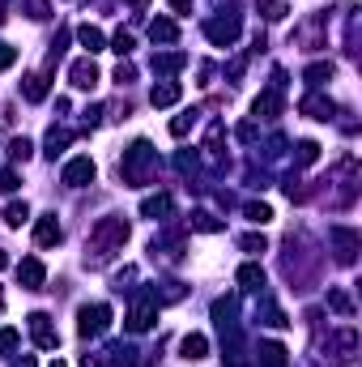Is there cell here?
<instances>
[{
    "instance_id": "obj_2",
    "label": "cell",
    "mask_w": 362,
    "mask_h": 367,
    "mask_svg": "<svg viewBox=\"0 0 362 367\" xmlns=\"http://www.w3.org/2000/svg\"><path fill=\"white\" fill-rule=\"evenodd\" d=\"M154 162H158L154 145H150V141H132L128 150H124V162H119V171H124V180L137 188V184H145V180H150Z\"/></svg>"
},
{
    "instance_id": "obj_47",
    "label": "cell",
    "mask_w": 362,
    "mask_h": 367,
    "mask_svg": "<svg viewBox=\"0 0 362 367\" xmlns=\"http://www.w3.org/2000/svg\"><path fill=\"white\" fill-rule=\"evenodd\" d=\"M0 312H5V295H0Z\"/></svg>"
},
{
    "instance_id": "obj_34",
    "label": "cell",
    "mask_w": 362,
    "mask_h": 367,
    "mask_svg": "<svg viewBox=\"0 0 362 367\" xmlns=\"http://www.w3.org/2000/svg\"><path fill=\"white\" fill-rule=\"evenodd\" d=\"M328 77H332V64H311V68H307V82H311V86H324Z\"/></svg>"
},
{
    "instance_id": "obj_45",
    "label": "cell",
    "mask_w": 362,
    "mask_h": 367,
    "mask_svg": "<svg viewBox=\"0 0 362 367\" xmlns=\"http://www.w3.org/2000/svg\"><path fill=\"white\" fill-rule=\"evenodd\" d=\"M5 265H9V256H5V252H0V269H5Z\"/></svg>"
},
{
    "instance_id": "obj_16",
    "label": "cell",
    "mask_w": 362,
    "mask_h": 367,
    "mask_svg": "<svg viewBox=\"0 0 362 367\" xmlns=\"http://www.w3.org/2000/svg\"><path fill=\"white\" fill-rule=\"evenodd\" d=\"M77 43H81V47H86V52L94 56V52H103V47H107V35H103L99 26H90V21H86V26L77 30Z\"/></svg>"
},
{
    "instance_id": "obj_17",
    "label": "cell",
    "mask_w": 362,
    "mask_h": 367,
    "mask_svg": "<svg viewBox=\"0 0 362 367\" xmlns=\"http://www.w3.org/2000/svg\"><path fill=\"white\" fill-rule=\"evenodd\" d=\"M188 64V56L183 52H166V56H154V73L158 77H171V73H179Z\"/></svg>"
},
{
    "instance_id": "obj_31",
    "label": "cell",
    "mask_w": 362,
    "mask_h": 367,
    "mask_svg": "<svg viewBox=\"0 0 362 367\" xmlns=\"http://www.w3.org/2000/svg\"><path fill=\"white\" fill-rule=\"evenodd\" d=\"M243 214H248V223H260V227H264V223H269V218H273V209L264 205V201H252V205H248Z\"/></svg>"
},
{
    "instance_id": "obj_8",
    "label": "cell",
    "mask_w": 362,
    "mask_h": 367,
    "mask_svg": "<svg viewBox=\"0 0 362 367\" xmlns=\"http://www.w3.org/2000/svg\"><path fill=\"white\" fill-rule=\"evenodd\" d=\"M68 82L77 86V90H94V86H99V64H94L90 56L72 60V64H68Z\"/></svg>"
},
{
    "instance_id": "obj_7",
    "label": "cell",
    "mask_w": 362,
    "mask_h": 367,
    "mask_svg": "<svg viewBox=\"0 0 362 367\" xmlns=\"http://www.w3.org/2000/svg\"><path fill=\"white\" fill-rule=\"evenodd\" d=\"M154 321H158V299L154 295H141L132 303V312H128V333H145Z\"/></svg>"
},
{
    "instance_id": "obj_4",
    "label": "cell",
    "mask_w": 362,
    "mask_h": 367,
    "mask_svg": "<svg viewBox=\"0 0 362 367\" xmlns=\"http://www.w3.org/2000/svg\"><path fill=\"white\" fill-rule=\"evenodd\" d=\"M94 176H99V167H94V158H90V154L64 162V171H60V180H64L68 188H86V184H94Z\"/></svg>"
},
{
    "instance_id": "obj_38",
    "label": "cell",
    "mask_w": 362,
    "mask_h": 367,
    "mask_svg": "<svg viewBox=\"0 0 362 367\" xmlns=\"http://www.w3.org/2000/svg\"><path fill=\"white\" fill-rule=\"evenodd\" d=\"M13 60H17V47L0 43V73H5V68H13Z\"/></svg>"
},
{
    "instance_id": "obj_15",
    "label": "cell",
    "mask_w": 362,
    "mask_h": 367,
    "mask_svg": "<svg viewBox=\"0 0 362 367\" xmlns=\"http://www.w3.org/2000/svg\"><path fill=\"white\" fill-rule=\"evenodd\" d=\"M150 39H154V43H175V39H179V26H175L171 17H154V21H150Z\"/></svg>"
},
{
    "instance_id": "obj_40",
    "label": "cell",
    "mask_w": 362,
    "mask_h": 367,
    "mask_svg": "<svg viewBox=\"0 0 362 367\" xmlns=\"http://www.w3.org/2000/svg\"><path fill=\"white\" fill-rule=\"evenodd\" d=\"M17 341H21V333H17V329H0V350H13Z\"/></svg>"
},
{
    "instance_id": "obj_5",
    "label": "cell",
    "mask_w": 362,
    "mask_h": 367,
    "mask_svg": "<svg viewBox=\"0 0 362 367\" xmlns=\"http://www.w3.org/2000/svg\"><path fill=\"white\" fill-rule=\"evenodd\" d=\"M30 337H34L39 350H56L60 346V333H56V325H52L47 312H30Z\"/></svg>"
},
{
    "instance_id": "obj_30",
    "label": "cell",
    "mask_w": 362,
    "mask_h": 367,
    "mask_svg": "<svg viewBox=\"0 0 362 367\" xmlns=\"http://www.w3.org/2000/svg\"><path fill=\"white\" fill-rule=\"evenodd\" d=\"M197 124V111H183V115H175L171 120V137H188V129Z\"/></svg>"
},
{
    "instance_id": "obj_9",
    "label": "cell",
    "mask_w": 362,
    "mask_h": 367,
    "mask_svg": "<svg viewBox=\"0 0 362 367\" xmlns=\"http://www.w3.org/2000/svg\"><path fill=\"white\" fill-rule=\"evenodd\" d=\"M328 239L336 243V261H341V265H354V256H358V235H354L350 227H332Z\"/></svg>"
},
{
    "instance_id": "obj_43",
    "label": "cell",
    "mask_w": 362,
    "mask_h": 367,
    "mask_svg": "<svg viewBox=\"0 0 362 367\" xmlns=\"http://www.w3.org/2000/svg\"><path fill=\"white\" fill-rule=\"evenodd\" d=\"M13 367H39V363H34V359H30V355H21V359H17V363H13Z\"/></svg>"
},
{
    "instance_id": "obj_35",
    "label": "cell",
    "mask_w": 362,
    "mask_h": 367,
    "mask_svg": "<svg viewBox=\"0 0 362 367\" xmlns=\"http://www.w3.org/2000/svg\"><path fill=\"white\" fill-rule=\"evenodd\" d=\"M239 248L252 252V256H260L264 252V235H243V239H239Z\"/></svg>"
},
{
    "instance_id": "obj_20",
    "label": "cell",
    "mask_w": 362,
    "mask_h": 367,
    "mask_svg": "<svg viewBox=\"0 0 362 367\" xmlns=\"http://www.w3.org/2000/svg\"><path fill=\"white\" fill-rule=\"evenodd\" d=\"M260 363L264 367H285L290 359H285V346L281 341H260Z\"/></svg>"
},
{
    "instance_id": "obj_1",
    "label": "cell",
    "mask_w": 362,
    "mask_h": 367,
    "mask_svg": "<svg viewBox=\"0 0 362 367\" xmlns=\"http://www.w3.org/2000/svg\"><path fill=\"white\" fill-rule=\"evenodd\" d=\"M128 243V223L124 218H103V223H94L90 231V252H94V265L99 261H111L119 248Z\"/></svg>"
},
{
    "instance_id": "obj_32",
    "label": "cell",
    "mask_w": 362,
    "mask_h": 367,
    "mask_svg": "<svg viewBox=\"0 0 362 367\" xmlns=\"http://www.w3.org/2000/svg\"><path fill=\"white\" fill-rule=\"evenodd\" d=\"M205 150H209V158H222V124H213V129H209Z\"/></svg>"
},
{
    "instance_id": "obj_25",
    "label": "cell",
    "mask_w": 362,
    "mask_h": 367,
    "mask_svg": "<svg viewBox=\"0 0 362 367\" xmlns=\"http://www.w3.org/2000/svg\"><path fill=\"white\" fill-rule=\"evenodd\" d=\"M328 308H332L336 316H354V303H350L345 290H328Z\"/></svg>"
},
{
    "instance_id": "obj_27",
    "label": "cell",
    "mask_w": 362,
    "mask_h": 367,
    "mask_svg": "<svg viewBox=\"0 0 362 367\" xmlns=\"http://www.w3.org/2000/svg\"><path fill=\"white\" fill-rule=\"evenodd\" d=\"M260 13H264V21H281L290 13V5H281V0H260Z\"/></svg>"
},
{
    "instance_id": "obj_10",
    "label": "cell",
    "mask_w": 362,
    "mask_h": 367,
    "mask_svg": "<svg viewBox=\"0 0 362 367\" xmlns=\"http://www.w3.org/2000/svg\"><path fill=\"white\" fill-rule=\"evenodd\" d=\"M43 278H47V269H43V261H39V256H26V261L17 265V282L26 286V290H39V286H43Z\"/></svg>"
},
{
    "instance_id": "obj_46",
    "label": "cell",
    "mask_w": 362,
    "mask_h": 367,
    "mask_svg": "<svg viewBox=\"0 0 362 367\" xmlns=\"http://www.w3.org/2000/svg\"><path fill=\"white\" fill-rule=\"evenodd\" d=\"M52 367H68V363H60V359H56V363H52Z\"/></svg>"
},
{
    "instance_id": "obj_33",
    "label": "cell",
    "mask_w": 362,
    "mask_h": 367,
    "mask_svg": "<svg viewBox=\"0 0 362 367\" xmlns=\"http://www.w3.org/2000/svg\"><path fill=\"white\" fill-rule=\"evenodd\" d=\"M132 43H137V39H132L128 30H115V39H111V52H119V56H128V52H132Z\"/></svg>"
},
{
    "instance_id": "obj_13",
    "label": "cell",
    "mask_w": 362,
    "mask_h": 367,
    "mask_svg": "<svg viewBox=\"0 0 362 367\" xmlns=\"http://www.w3.org/2000/svg\"><path fill=\"white\" fill-rule=\"evenodd\" d=\"M179 355H183L188 363H197V359H205V355H209V341H205V333H188V337L179 341Z\"/></svg>"
},
{
    "instance_id": "obj_23",
    "label": "cell",
    "mask_w": 362,
    "mask_h": 367,
    "mask_svg": "<svg viewBox=\"0 0 362 367\" xmlns=\"http://www.w3.org/2000/svg\"><path fill=\"white\" fill-rule=\"evenodd\" d=\"M192 231H205V235H213V231H222V218H213V214L197 209V214H192Z\"/></svg>"
},
{
    "instance_id": "obj_12",
    "label": "cell",
    "mask_w": 362,
    "mask_h": 367,
    "mask_svg": "<svg viewBox=\"0 0 362 367\" xmlns=\"http://www.w3.org/2000/svg\"><path fill=\"white\" fill-rule=\"evenodd\" d=\"M179 99H183L179 82H162V86H154V90H150V103H154V107H175Z\"/></svg>"
},
{
    "instance_id": "obj_6",
    "label": "cell",
    "mask_w": 362,
    "mask_h": 367,
    "mask_svg": "<svg viewBox=\"0 0 362 367\" xmlns=\"http://www.w3.org/2000/svg\"><path fill=\"white\" fill-rule=\"evenodd\" d=\"M239 17L234 13H226V17H213V21H205V35H209V43H217V47H230L234 39H239Z\"/></svg>"
},
{
    "instance_id": "obj_18",
    "label": "cell",
    "mask_w": 362,
    "mask_h": 367,
    "mask_svg": "<svg viewBox=\"0 0 362 367\" xmlns=\"http://www.w3.org/2000/svg\"><path fill=\"white\" fill-rule=\"evenodd\" d=\"M299 107H303V115H311V120H332V103L320 99V94H307Z\"/></svg>"
},
{
    "instance_id": "obj_28",
    "label": "cell",
    "mask_w": 362,
    "mask_h": 367,
    "mask_svg": "<svg viewBox=\"0 0 362 367\" xmlns=\"http://www.w3.org/2000/svg\"><path fill=\"white\" fill-rule=\"evenodd\" d=\"M316 158H320V145H316V141H299V154H294V162H299V167H311Z\"/></svg>"
},
{
    "instance_id": "obj_42",
    "label": "cell",
    "mask_w": 362,
    "mask_h": 367,
    "mask_svg": "<svg viewBox=\"0 0 362 367\" xmlns=\"http://www.w3.org/2000/svg\"><path fill=\"white\" fill-rule=\"evenodd\" d=\"M171 9H175V13H188V9H192V0H171Z\"/></svg>"
},
{
    "instance_id": "obj_3",
    "label": "cell",
    "mask_w": 362,
    "mask_h": 367,
    "mask_svg": "<svg viewBox=\"0 0 362 367\" xmlns=\"http://www.w3.org/2000/svg\"><path fill=\"white\" fill-rule=\"evenodd\" d=\"M107 329H111V308H107V303L81 308V316H77V333H81V337H99V333H107Z\"/></svg>"
},
{
    "instance_id": "obj_41",
    "label": "cell",
    "mask_w": 362,
    "mask_h": 367,
    "mask_svg": "<svg viewBox=\"0 0 362 367\" xmlns=\"http://www.w3.org/2000/svg\"><path fill=\"white\" fill-rule=\"evenodd\" d=\"M17 188V176L13 171H0V192H13Z\"/></svg>"
},
{
    "instance_id": "obj_36",
    "label": "cell",
    "mask_w": 362,
    "mask_h": 367,
    "mask_svg": "<svg viewBox=\"0 0 362 367\" xmlns=\"http://www.w3.org/2000/svg\"><path fill=\"white\" fill-rule=\"evenodd\" d=\"M21 9H26V17L43 21V17H47V0H21Z\"/></svg>"
},
{
    "instance_id": "obj_24",
    "label": "cell",
    "mask_w": 362,
    "mask_h": 367,
    "mask_svg": "<svg viewBox=\"0 0 362 367\" xmlns=\"http://www.w3.org/2000/svg\"><path fill=\"white\" fill-rule=\"evenodd\" d=\"M26 218H30V205H26V201H13V205H5V223H9V227H21Z\"/></svg>"
},
{
    "instance_id": "obj_19",
    "label": "cell",
    "mask_w": 362,
    "mask_h": 367,
    "mask_svg": "<svg viewBox=\"0 0 362 367\" xmlns=\"http://www.w3.org/2000/svg\"><path fill=\"white\" fill-rule=\"evenodd\" d=\"M21 99H26V103H43L47 99V77H43V73H34V77L21 82Z\"/></svg>"
},
{
    "instance_id": "obj_37",
    "label": "cell",
    "mask_w": 362,
    "mask_h": 367,
    "mask_svg": "<svg viewBox=\"0 0 362 367\" xmlns=\"http://www.w3.org/2000/svg\"><path fill=\"white\" fill-rule=\"evenodd\" d=\"M115 82H119V86H128V82H137V64H128V60H119V68H115Z\"/></svg>"
},
{
    "instance_id": "obj_39",
    "label": "cell",
    "mask_w": 362,
    "mask_h": 367,
    "mask_svg": "<svg viewBox=\"0 0 362 367\" xmlns=\"http://www.w3.org/2000/svg\"><path fill=\"white\" fill-rule=\"evenodd\" d=\"M264 325H273V329H285L290 321H285V316H281L277 308H264Z\"/></svg>"
},
{
    "instance_id": "obj_26",
    "label": "cell",
    "mask_w": 362,
    "mask_h": 367,
    "mask_svg": "<svg viewBox=\"0 0 362 367\" xmlns=\"http://www.w3.org/2000/svg\"><path fill=\"white\" fill-rule=\"evenodd\" d=\"M68 141H72V133H68V129H52V133H47V154H52V158H56V154L64 150V145H68Z\"/></svg>"
},
{
    "instance_id": "obj_14",
    "label": "cell",
    "mask_w": 362,
    "mask_h": 367,
    "mask_svg": "<svg viewBox=\"0 0 362 367\" xmlns=\"http://www.w3.org/2000/svg\"><path fill=\"white\" fill-rule=\"evenodd\" d=\"M252 111H256V115H260V120H273V115H277V111H281V90H277V86H273V90H269V94H260V99H256V103H252Z\"/></svg>"
},
{
    "instance_id": "obj_21",
    "label": "cell",
    "mask_w": 362,
    "mask_h": 367,
    "mask_svg": "<svg viewBox=\"0 0 362 367\" xmlns=\"http://www.w3.org/2000/svg\"><path fill=\"white\" fill-rule=\"evenodd\" d=\"M141 214H145V218H166V214H171V197H166V192H158V197H145V201H141Z\"/></svg>"
},
{
    "instance_id": "obj_22",
    "label": "cell",
    "mask_w": 362,
    "mask_h": 367,
    "mask_svg": "<svg viewBox=\"0 0 362 367\" xmlns=\"http://www.w3.org/2000/svg\"><path fill=\"white\" fill-rule=\"evenodd\" d=\"M239 286H243V290H260L264 286V269L252 261V265H243V269H239Z\"/></svg>"
},
{
    "instance_id": "obj_44",
    "label": "cell",
    "mask_w": 362,
    "mask_h": 367,
    "mask_svg": "<svg viewBox=\"0 0 362 367\" xmlns=\"http://www.w3.org/2000/svg\"><path fill=\"white\" fill-rule=\"evenodd\" d=\"M128 5H132V9H141V5H145V0H128Z\"/></svg>"
},
{
    "instance_id": "obj_29",
    "label": "cell",
    "mask_w": 362,
    "mask_h": 367,
    "mask_svg": "<svg viewBox=\"0 0 362 367\" xmlns=\"http://www.w3.org/2000/svg\"><path fill=\"white\" fill-rule=\"evenodd\" d=\"M30 154H34V145H30L26 137H13V145H9V158H13V162H26Z\"/></svg>"
},
{
    "instance_id": "obj_11",
    "label": "cell",
    "mask_w": 362,
    "mask_h": 367,
    "mask_svg": "<svg viewBox=\"0 0 362 367\" xmlns=\"http://www.w3.org/2000/svg\"><path fill=\"white\" fill-rule=\"evenodd\" d=\"M60 223H56V214H43L39 223H34V243L39 248H52V243H60Z\"/></svg>"
}]
</instances>
